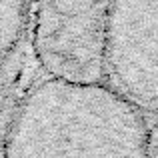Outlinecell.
Segmentation results:
<instances>
[{
  "instance_id": "1",
  "label": "cell",
  "mask_w": 158,
  "mask_h": 158,
  "mask_svg": "<svg viewBox=\"0 0 158 158\" xmlns=\"http://www.w3.org/2000/svg\"><path fill=\"white\" fill-rule=\"evenodd\" d=\"M152 122L110 86L36 68L0 124V158H146Z\"/></svg>"
},
{
  "instance_id": "2",
  "label": "cell",
  "mask_w": 158,
  "mask_h": 158,
  "mask_svg": "<svg viewBox=\"0 0 158 158\" xmlns=\"http://www.w3.org/2000/svg\"><path fill=\"white\" fill-rule=\"evenodd\" d=\"M112 0H38L32 60L44 74L104 84V38Z\"/></svg>"
},
{
  "instance_id": "3",
  "label": "cell",
  "mask_w": 158,
  "mask_h": 158,
  "mask_svg": "<svg viewBox=\"0 0 158 158\" xmlns=\"http://www.w3.org/2000/svg\"><path fill=\"white\" fill-rule=\"evenodd\" d=\"M104 84L158 116V0H112L104 38Z\"/></svg>"
},
{
  "instance_id": "4",
  "label": "cell",
  "mask_w": 158,
  "mask_h": 158,
  "mask_svg": "<svg viewBox=\"0 0 158 158\" xmlns=\"http://www.w3.org/2000/svg\"><path fill=\"white\" fill-rule=\"evenodd\" d=\"M38 0H0V124L32 58V32Z\"/></svg>"
},
{
  "instance_id": "5",
  "label": "cell",
  "mask_w": 158,
  "mask_h": 158,
  "mask_svg": "<svg viewBox=\"0 0 158 158\" xmlns=\"http://www.w3.org/2000/svg\"><path fill=\"white\" fill-rule=\"evenodd\" d=\"M146 158H158V116H154V122H152V130H150V140H148Z\"/></svg>"
}]
</instances>
